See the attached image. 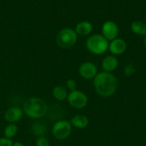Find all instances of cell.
Wrapping results in <instances>:
<instances>
[{
  "instance_id": "10",
  "label": "cell",
  "mask_w": 146,
  "mask_h": 146,
  "mask_svg": "<svg viewBox=\"0 0 146 146\" xmlns=\"http://www.w3.org/2000/svg\"><path fill=\"white\" fill-rule=\"evenodd\" d=\"M23 115L24 113L21 107L12 106L4 112L3 118L9 123H15L22 119Z\"/></svg>"
},
{
  "instance_id": "22",
  "label": "cell",
  "mask_w": 146,
  "mask_h": 146,
  "mask_svg": "<svg viewBox=\"0 0 146 146\" xmlns=\"http://www.w3.org/2000/svg\"><path fill=\"white\" fill-rule=\"evenodd\" d=\"M13 141L6 138H0V146H13Z\"/></svg>"
},
{
  "instance_id": "17",
  "label": "cell",
  "mask_w": 146,
  "mask_h": 146,
  "mask_svg": "<svg viewBox=\"0 0 146 146\" xmlns=\"http://www.w3.org/2000/svg\"><path fill=\"white\" fill-rule=\"evenodd\" d=\"M131 30L137 35L145 36L146 34V25L140 21H134L131 24Z\"/></svg>"
},
{
  "instance_id": "21",
  "label": "cell",
  "mask_w": 146,
  "mask_h": 146,
  "mask_svg": "<svg viewBox=\"0 0 146 146\" xmlns=\"http://www.w3.org/2000/svg\"><path fill=\"white\" fill-rule=\"evenodd\" d=\"M66 88L68 90H69L70 92H73L74 90H76V86H77V84H76V81L73 79H69L66 81Z\"/></svg>"
},
{
  "instance_id": "16",
  "label": "cell",
  "mask_w": 146,
  "mask_h": 146,
  "mask_svg": "<svg viewBox=\"0 0 146 146\" xmlns=\"http://www.w3.org/2000/svg\"><path fill=\"white\" fill-rule=\"evenodd\" d=\"M52 96L57 101L60 102L65 101L67 100L68 96V89L63 86H56L52 90Z\"/></svg>"
},
{
  "instance_id": "24",
  "label": "cell",
  "mask_w": 146,
  "mask_h": 146,
  "mask_svg": "<svg viewBox=\"0 0 146 146\" xmlns=\"http://www.w3.org/2000/svg\"><path fill=\"white\" fill-rule=\"evenodd\" d=\"M144 44H145V47L146 49V34L145 35V39H144Z\"/></svg>"
},
{
  "instance_id": "14",
  "label": "cell",
  "mask_w": 146,
  "mask_h": 146,
  "mask_svg": "<svg viewBox=\"0 0 146 146\" xmlns=\"http://www.w3.org/2000/svg\"><path fill=\"white\" fill-rule=\"evenodd\" d=\"M92 24L89 21H83L78 23L75 27V32L77 35L80 36H87L92 32Z\"/></svg>"
},
{
  "instance_id": "4",
  "label": "cell",
  "mask_w": 146,
  "mask_h": 146,
  "mask_svg": "<svg viewBox=\"0 0 146 146\" xmlns=\"http://www.w3.org/2000/svg\"><path fill=\"white\" fill-rule=\"evenodd\" d=\"M77 41V33L75 30L67 27L61 30L56 36V43L62 49H69L73 47Z\"/></svg>"
},
{
  "instance_id": "12",
  "label": "cell",
  "mask_w": 146,
  "mask_h": 146,
  "mask_svg": "<svg viewBox=\"0 0 146 146\" xmlns=\"http://www.w3.org/2000/svg\"><path fill=\"white\" fill-rule=\"evenodd\" d=\"M30 132L36 138L44 137L47 134L48 127H47V125L44 122L36 121L32 123L31 127H30Z\"/></svg>"
},
{
  "instance_id": "20",
  "label": "cell",
  "mask_w": 146,
  "mask_h": 146,
  "mask_svg": "<svg viewBox=\"0 0 146 146\" xmlns=\"http://www.w3.org/2000/svg\"><path fill=\"white\" fill-rule=\"evenodd\" d=\"M135 72H136V68L133 64H128L124 68V74L128 77L132 76L133 74H135Z\"/></svg>"
},
{
  "instance_id": "9",
  "label": "cell",
  "mask_w": 146,
  "mask_h": 146,
  "mask_svg": "<svg viewBox=\"0 0 146 146\" xmlns=\"http://www.w3.org/2000/svg\"><path fill=\"white\" fill-rule=\"evenodd\" d=\"M65 115V110L62 105L59 104H52L50 106H48V110L46 113V116L50 121H60L63 120Z\"/></svg>"
},
{
  "instance_id": "15",
  "label": "cell",
  "mask_w": 146,
  "mask_h": 146,
  "mask_svg": "<svg viewBox=\"0 0 146 146\" xmlns=\"http://www.w3.org/2000/svg\"><path fill=\"white\" fill-rule=\"evenodd\" d=\"M70 123H71L72 127H74L75 128L83 129L88 126L89 119L87 118V116H86L84 115H76L71 119Z\"/></svg>"
},
{
  "instance_id": "19",
  "label": "cell",
  "mask_w": 146,
  "mask_h": 146,
  "mask_svg": "<svg viewBox=\"0 0 146 146\" xmlns=\"http://www.w3.org/2000/svg\"><path fill=\"white\" fill-rule=\"evenodd\" d=\"M35 145L36 146H50V141L45 136L39 137V138H37Z\"/></svg>"
},
{
  "instance_id": "3",
  "label": "cell",
  "mask_w": 146,
  "mask_h": 146,
  "mask_svg": "<svg viewBox=\"0 0 146 146\" xmlns=\"http://www.w3.org/2000/svg\"><path fill=\"white\" fill-rule=\"evenodd\" d=\"M109 40L101 34H93L86 40L87 50L94 55H102L109 50Z\"/></svg>"
},
{
  "instance_id": "6",
  "label": "cell",
  "mask_w": 146,
  "mask_h": 146,
  "mask_svg": "<svg viewBox=\"0 0 146 146\" xmlns=\"http://www.w3.org/2000/svg\"><path fill=\"white\" fill-rule=\"evenodd\" d=\"M67 101L72 108L76 110H81L87 105L88 98L83 92L74 90L68 93Z\"/></svg>"
},
{
  "instance_id": "25",
  "label": "cell",
  "mask_w": 146,
  "mask_h": 146,
  "mask_svg": "<svg viewBox=\"0 0 146 146\" xmlns=\"http://www.w3.org/2000/svg\"><path fill=\"white\" fill-rule=\"evenodd\" d=\"M145 25H146V18H145Z\"/></svg>"
},
{
  "instance_id": "8",
  "label": "cell",
  "mask_w": 146,
  "mask_h": 146,
  "mask_svg": "<svg viewBox=\"0 0 146 146\" xmlns=\"http://www.w3.org/2000/svg\"><path fill=\"white\" fill-rule=\"evenodd\" d=\"M79 73L82 78L86 80H92L98 74V68L93 62H85L80 66Z\"/></svg>"
},
{
  "instance_id": "13",
  "label": "cell",
  "mask_w": 146,
  "mask_h": 146,
  "mask_svg": "<svg viewBox=\"0 0 146 146\" xmlns=\"http://www.w3.org/2000/svg\"><path fill=\"white\" fill-rule=\"evenodd\" d=\"M119 62L118 59L115 57V56L110 55L107 56L102 62V68L104 72H109L111 73L112 71L115 70L116 68L118 67Z\"/></svg>"
},
{
  "instance_id": "7",
  "label": "cell",
  "mask_w": 146,
  "mask_h": 146,
  "mask_svg": "<svg viewBox=\"0 0 146 146\" xmlns=\"http://www.w3.org/2000/svg\"><path fill=\"white\" fill-rule=\"evenodd\" d=\"M119 34V27L113 21H107L102 26V35L107 40H114Z\"/></svg>"
},
{
  "instance_id": "23",
  "label": "cell",
  "mask_w": 146,
  "mask_h": 146,
  "mask_svg": "<svg viewBox=\"0 0 146 146\" xmlns=\"http://www.w3.org/2000/svg\"><path fill=\"white\" fill-rule=\"evenodd\" d=\"M13 146H25L22 143H21V142H15L14 144H13Z\"/></svg>"
},
{
  "instance_id": "2",
  "label": "cell",
  "mask_w": 146,
  "mask_h": 146,
  "mask_svg": "<svg viewBox=\"0 0 146 146\" xmlns=\"http://www.w3.org/2000/svg\"><path fill=\"white\" fill-rule=\"evenodd\" d=\"M23 113L33 120H38L46 115L48 104L38 97H31L24 101L22 104Z\"/></svg>"
},
{
  "instance_id": "18",
  "label": "cell",
  "mask_w": 146,
  "mask_h": 146,
  "mask_svg": "<svg viewBox=\"0 0 146 146\" xmlns=\"http://www.w3.org/2000/svg\"><path fill=\"white\" fill-rule=\"evenodd\" d=\"M17 133H18V127L15 125V123H9V125H7L3 130V136L6 139H11L14 137H15Z\"/></svg>"
},
{
  "instance_id": "1",
  "label": "cell",
  "mask_w": 146,
  "mask_h": 146,
  "mask_svg": "<svg viewBox=\"0 0 146 146\" xmlns=\"http://www.w3.org/2000/svg\"><path fill=\"white\" fill-rule=\"evenodd\" d=\"M93 85L96 92L104 98L112 96L117 89L118 81L116 77L109 72H100L95 76Z\"/></svg>"
},
{
  "instance_id": "11",
  "label": "cell",
  "mask_w": 146,
  "mask_h": 146,
  "mask_svg": "<svg viewBox=\"0 0 146 146\" xmlns=\"http://www.w3.org/2000/svg\"><path fill=\"white\" fill-rule=\"evenodd\" d=\"M109 50L113 56L122 55L127 50V43L124 39L116 38L110 43Z\"/></svg>"
},
{
  "instance_id": "5",
  "label": "cell",
  "mask_w": 146,
  "mask_h": 146,
  "mask_svg": "<svg viewBox=\"0 0 146 146\" xmlns=\"http://www.w3.org/2000/svg\"><path fill=\"white\" fill-rule=\"evenodd\" d=\"M72 132V125L70 121L67 120H60L54 123L51 133L53 137L57 140H65L67 139Z\"/></svg>"
}]
</instances>
